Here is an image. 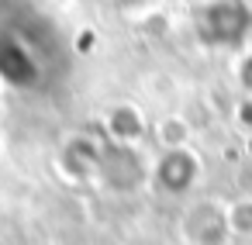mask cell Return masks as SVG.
<instances>
[{
  "label": "cell",
  "instance_id": "1",
  "mask_svg": "<svg viewBox=\"0 0 252 245\" xmlns=\"http://www.w3.org/2000/svg\"><path fill=\"white\" fill-rule=\"evenodd\" d=\"M183 235H187L193 245H224V242L231 238L228 221H224V207H218L214 200L193 204V207L183 214Z\"/></svg>",
  "mask_w": 252,
  "mask_h": 245
},
{
  "label": "cell",
  "instance_id": "5",
  "mask_svg": "<svg viewBox=\"0 0 252 245\" xmlns=\"http://www.w3.org/2000/svg\"><path fill=\"white\" fill-rule=\"evenodd\" d=\"M156 138H159V145L169 152V149H187V142H190V124L183 121V118H162L159 124H156Z\"/></svg>",
  "mask_w": 252,
  "mask_h": 245
},
{
  "label": "cell",
  "instance_id": "3",
  "mask_svg": "<svg viewBox=\"0 0 252 245\" xmlns=\"http://www.w3.org/2000/svg\"><path fill=\"white\" fill-rule=\"evenodd\" d=\"M104 128H107V135H111V145H131V149H135V145L142 142V135H145V118H142L138 107L118 104V107H111Z\"/></svg>",
  "mask_w": 252,
  "mask_h": 245
},
{
  "label": "cell",
  "instance_id": "2",
  "mask_svg": "<svg viewBox=\"0 0 252 245\" xmlns=\"http://www.w3.org/2000/svg\"><path fill=\"white\" fill-rule=\"evenodd\" d=\"M197 173H200V166H197V155H193L190 149H169V152L159 159V166H156V180H159L169 193L190 190L193 180H197Z\"/></svg>",
  "mask_w": 252,
  "mask_h": 245
},
{
  "label": "cell",
  "instance_id": "4",
  "mask_svg": "<svg viewBox=\"0 0 252 245\" xmlns=\"http://www.w3.org/2000/svg\"><path fill=\"white\" fill-rule=\"evenodd\" d=\"M224 221L235 238H249L252 235V197H238V200L224 204Z\"/></svg>",
  "mask_w": 252,
  "mask_h": 245
}]
</instances>
